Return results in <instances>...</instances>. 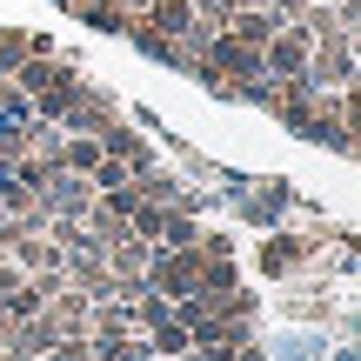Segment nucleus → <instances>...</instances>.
<instances>
[{
  "label": "nucleus",
  "instance_id": "nucleus-1",
  "mask_svg": "<svg viewBox=\"0 0 361 361\" xmlns=\"http://www.w3.org/2000/svg\"><path fill=\"white\" fill-rule=\"evenodd\" d=\"M47 207H54V214H67V221H74V214H87V180H80V174H61V168H54V180H47Z\"/></svg>",
  "mask_w": 361,
  "mask_h": 361
},
{
  "label": "nucleus",
  "instance_id": "nucleus-2",
  "mask_svg": "<svg viewBox=\"0 0 361 361\" xmlns=\"http://www.w3.org/2000/svg\"><path fill=\"white\" fill-rule=\"evenodd\" d=\"M54 161H61V168H74V174H94V161H101V147H94V141H67V147H61Z\"/></svg>",
  "mask_w": 361,
  "mask_h": 361
},
{
  "label": "nucleus",
  "instance_id": "nucleus-3",
  "mask_svg": "<svg viewBox=\"0 0 361 361\" xmlns=\"http://www.w3.org/2000/svg\"><path fill=\"white\" fill-rule=\"evenodd\" d=\"M20 61H27V34L20 27H0V74H13Z\"/></svg>",
  "mask_w": 361,
  "mask_h": 361
}]
</instances>
